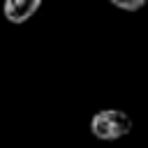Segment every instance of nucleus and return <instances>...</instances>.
Returning <instances> with one entry per match:
<instances>
[{"label":"nucleus","instance_id":"nucleus-1","mask_svg":"<svg viewBox=\"0 0 148 148\" xmlns=\"http://www.w3.org/2000/svg\"><path fill=\"white\" fill-rule=\"evenodd\" d=\"M132 118L123 109H99L90 118V132L102 141H116L120 136H127L132 132Z\"/></svg>","mask_w":148,"mask_h":148},{"label":"nucleus","instance_id":"nucleus-2","mask_svg":"<svg viewBox=\"0 0 148 148\" xmlns=\"http://www.w3.org/2000/svg\"><path fill=\"white\" fill-rule=\"evenodd\" d=\"M42 2L44 0H5L2 12L9 23H25L42 7Z\"/></svg>","mask_w":148,"mask_h":148},{"label":"nucleus","instance_id":"nucleus-3","mask_svg":"<svg viewBox=\"0 0 148 148\" xmlns=\"http://www.w3.org/2000/svg\"><path fill=\"white\" fill-rule=\"evenodd\" d=\"M109 2L118 9H125V12H139L148 0H109Z\"/></svg>","mask_w":148,"mask_h":148}]
</instances>
